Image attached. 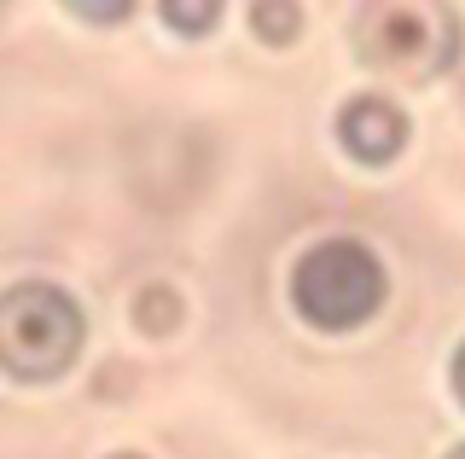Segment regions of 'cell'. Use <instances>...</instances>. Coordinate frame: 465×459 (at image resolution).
<instances>
[{"mask_svg":"<svg viewBox=\"0 0 465 459\" xmlns=\"http://www.w3.org/2000/svg\"><path fill=\"white\" fill-rule=\"evenodd\" d=\"M82 355V308L47 279H24L0 291V366L12 378H58Z\"/></svg>","mask_w":465,"mask_h":459,"instance_id":"6da1fadb","label":"cell"},{"mask_svg":"<svg viewBox=\"0 0 465 459\" xmlns=\"http://www.w3.org/2000/svg\"><path fill=\"white\" fill-rule=\"evenodd\" d=\"M361 59L396 76H442L460 53V18L448 0H367L355 18Z\"/></svg>","mask_w":465,"mask_h":459,"instance_id":"7a4b0ae2","label":"cell"},{"mask_svg":"<svg viewBox=\"0 0 465 459\" xmlns=\"http://www.w3.org/2000/svg\"><path fill=\"white\" fill-rule=\"evenodd\" d=\"M291 303L309 326L349 332V326L372 320L384 303V268L361 239H326V245L302 250L291 268Z\"/></svg>","mask_w":465,"mask_h":459,"instance_id":"3957f363","label":"cell"},{"mask_svg":"<svg viewBox=\"0 0 465 459\" xmlns=\"http://www.w3.org/2000/svg\"><path fill=\"white\" fill-rule=\"evenodd\" d=\"M338 140H343V151L355 157V163H390L401 146H407V117L390 99H378V93H367V99H349L343 105V117H338Z\"/></svg>","mask_w":465,"mask_h":459,"instance_id":"277c9868","label":"cell"},{"mask_svg":"<svg viewBox=\"0 0 465 459\" xmlns=\"http://www.w3.org/2000/svg\"><path fill=\"white\" fill-rule=\"evenodd\" d=\"M251 30L268 41V47H291L297 30H302L297 0H251Z\"/></svg>","mask_w":465,"mask_h":459,"instance_id":"5b68a950","label":"cell"},{"mask_svg":"<svg viewBox=\"0 0 465 459\" xmlns=\"http://www.w3.org/2000/svg\"><path fill=\"white\" fill-rule=\"evenodd\" d=\"M157 12L174 35H210L222 24V0H157Z\"/></svg>","mask_w":465,"mask_h":459,"instance_id":"8992f818","label":"cell"},{"mask_svg":"<svg viewBox=\"0 0 465 459\" xmlns=\"http://www.w3.org/2000/svg\"><path fill=\"white\" fill-rule=\"evenodd\" d=\"M64 6L87 24H123L128 12H134V0H64Z\"/></svg>","mask_w":465,"mask_h":459,"instance_id":"52a82bcc","label":"cell"},{"mask_svg":"<svg viewBox=\"0 0 465 459\" xmlns=\"http://www.w3.org/2000/svg\"><path fill=\"white\" fill-rule=\"evenodd\" d=\"M169 320H174V297H169V291H145V297H140V326L169 332Z\"/></svg>","mask_w":465,"mask_h":459,"instance_id":"ba28073f","label":"cell"},{"mask_svg":"<svg viewBox=\"0 0 465 459\" xmlns=\"http://www.w3.org/2000/svg\"><path fill=\"white\" fill-rule=\"evenodd\" d=\"M454 390H460V401H465V343H460V355H454Z\"/></svg>","mask_w":465,"mask_h":459,"instance_id":"9c48e42d","label":"cell"},{"mask_svg":"<svg viewBox=\"0 0 465 459\" xmlns=\"http://www.w3.org/2000/svg\"><path fill=\"white\" fill-rule=\"evenodd\" d=\"M111 459H145V454H111Z\"/></svg>","mask_w":465,"mask_h":459,"instance_id":"30bf717a","label":"cell"},{"mask_svg":"<svg viewBox=\"0 0 465 459\" xmlns=\"http://www.w3.org/2000/svg\"><path fill=\"white\" fill-rule=\"evenodd\" d=\"M448 459H465V448H454V454H448Z\"/></svg>","mask_w":465,"mask_h":459,"instance_id":"8fae6325","label":"cell"}]
</instances>
